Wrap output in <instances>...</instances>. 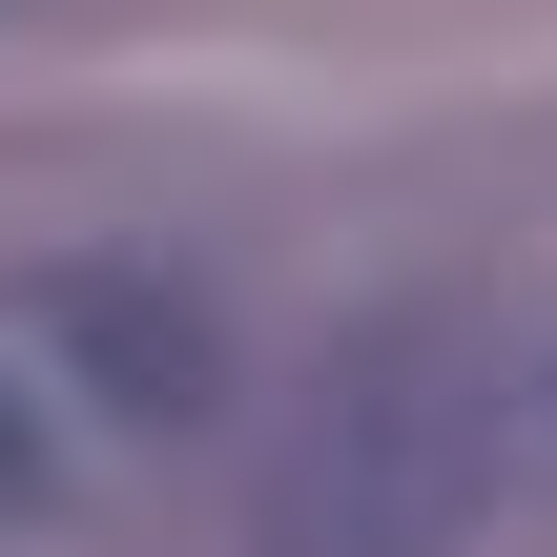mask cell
Listing matches in <instances>:
<instances>
[{
    "instance_id": "cell-2",
    "label": "cell",
    "mask_w": 557,
    "mask_h": 557,
    "mask_svg": "<svg viewBox=\"0 0 557 557\" xmlns=\"http://www.w3.org/2000/svg\"><path fill=\"white\" fill-rule=\"evenodd\" d=\"M21 331H41V351H62L124 434H186V413L227 393V310H207L165 248H62V269L21 289Z\"/></svg>"
},
{
    "instance_id": "cell-3",
    "label": "cell",
    "mask_w": 557,
    "mask_h": 557,
    "mask_svg": "<svg viewBox=\"0 0 557 557\" xmlns=\"http://www.w3.org/2000/svg\"><path fill=\"white\" fill-rule=\"evenodd\" d=\"M41 496H62V434H41V393L0 372V517H41Z\"/></svg>"
},
{
    "instance_id": "cell-4",
    "label": "cell",
    "mask_w": 557,
    "mask_h": 557,
    "mask_svg": "<svg viewBox=\"0 0 557 557\" xmlns=\"http://www.w3.org/2000/svg\"><path fill=\"white\" fill-rule=\"evenodd\" d=\"M537 455H557V372H537Z\"/></svg>"
},
{
    "instance_id": "cell-1",
    "label": "cell",
    "mask_w": 557,
    "mask_h": 557,
    "mask_svg": "<svg viewBox=\"0 0 557 557\" xmlns=\"http://www.w3.org/2000/svg\"><path fill=\"white\" fill-rule=\"evenodd\" d=\"M517 455V393H496V331L475 310H372L310 351V393L269 413V496L248 557H455L475 496Z\"/></svg>"
}]
</instances>
